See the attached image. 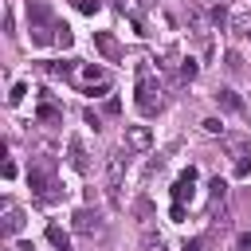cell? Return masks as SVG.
Returning <instances> with one entry per match:
<instances>
[{"mask_svg": "<svg viewBox=\"0 0 251 251\" xmlns=\"http://www.w3.org/2000/svg\"><path fill=\"white\" fill-rule=\"evenodd\" d=\"M133 94H137L133 102H137V110H141V114H157V110L165 106V98H161L165 90H161V82H157V75H153L149 59H141V63H137V90H133Z\"/></svg>", "mask_w": 251, "mask_h": 251, "instance_id": "1", "label": "cell"}, {"mask_svg": "<svg viewBox=\"0 0 251 251\" xmlns=\"http://www.w3.org/2000/svg\"><path fill=\"white\" fill-rule=\"evenodd\" d=\"M27 184H31V192L39 196V200H59L63 192H59V184L51 180V161H39V165H31L27 169Z\"/></svg>", "mask_w": 251, "mask_h": 251, "instance_id": "2", "label": "cell"}, {"mask_svg": "<svg viewBox=\"0 0 251 251\" xmlns=\"http://www.w3.org/2000/svg\"><path fill=\"white\" fill-rule=\"evenodd\" d=\"M126 169H129V149H114V153L106 157V188H110V200H114V204H122V200H118V188H122Z\"/></svg>", "mask_w": 251, "mask_h": 251, "instance_id": "3", "label": "cell"}, {"mask_svg": "<svg viewBox=\"0 0 251 251\" xmlns=\"http://www.w3.org/2000/svg\"><path fill=\"white\" fill-rule=\"evenodd\" d=\"M192 192H196V169H184V173L173 180V204L192 200Z\"/></svg>", "mask_w": 251, "mask_h": 251, "instance_id": "4", "label": "cell"}, {"mask_svg": "<svg viewBox=\"0 0 251 251\" xmlns=\"http://www.w3.org/2000/svg\"><path fill=\"white\" fill-rule=\"evenodd\" d=\"M71 227H75L78 235H94V231L102 227V220H98V212H94V208H78V212L71 216Z\"/></svg>", "mask_w": 251, "mask_h": 251, "instance_id": "5", "label": "cell"}, {"mask_svg": "<svg viewBox=\"0 0 251 251\" xmlns=\"http://www.w3.org/2000/svg\"><path fill=\"white\" fill-rule=\"evenodd\" d=\"M94 47H98V55H102L106 63H118V59H122V47H118V39H114L110 31H94Z\"/></svg>", "mask_w": 251, "mask_h": 251, "instance_id": "6", "label": "cell"}, {"mask_svg": "<svg viewBox=\"0 0 251 251\" xmlns=\"http://www.w3.org/2000/svg\"><path fill=\"white\" fill-rule=\"evenodd\" d=\"M212 98H216V106H220L224 114H243V110H247V106H243V98H239V94H235L231 86H220V90H216Z\"/></svg>", "mask_w": 251, "mask_h": 251, "instance_id": "7", "label": "cell"}, {"mask_svg": "<svg viewBox=\"0 0 251 251\" xmlns=\"http://www.w3.org/2000/svg\"><path fill=\"white\" fill-rule=\"evenodd\" d=\"M149 145H153L149 126H129L126 129V149H149Z\"/></svg>", "mask_w": 251, "mask_h": 251, "instance_id": "8", "label": "cell"}, {"mask_svg": "<svg viewBox=\"0 0 251 251\" xmlns=\"http://www.w3.org/2000/svg\"><path fill=\"white\" fill-rule=\"evenodd\" d=\"M67 157H71V165H75L78 173H86V169H90V157H86L82 137H71V141H67Z\"/></svg>", "mask_w": 251, "mask_h": 251, "instance_id": "9", "label": "cell"}, {"mask_svg": "<svg viewBox=\"0 0 251 251\" xmlns=\"http://www.w3.org/2000/svg\"><path fill=\"white\" fill-rule=\"evenodd\" d=\"M27 20H31V27H47V20H51L47 4H39V0H27Z\"/></svg>", "mask_w": 251, "mask_h": 251, "instance_id": "10", "label": "cell"}, {"mask_svg": "<svg viewBox=\"0 0 251 251\" xmlns=\"http://www.w3.org/2000/svg\"><path fill=\"white\" fill-rule=\"evenodd\" d=\"M20 227H24V212L12 208V204H4V235H16Z\"/></svg>", "mask_w": 251, "mask_h": 251, "instance_id": "11", "label": "cell"}, {"mask_svg": "<svg viewBox=\"0 0 251 251\" xmlns=\"http://www.w3.org/2000/svg\"><path fill=\"white\" fill-rule=\"evenodd\" d=\"M141 247H145V251H169L165 235H157L153 227H145V231H141Z\"/></svg>", "mask_w": 251, "mask_h": 251, "instance_id": "12", "label": "cell"}, {"mask_svg": "<svg viewBox=\"0 0 251 251\" xmlns=\"http://www.w3.org/2000/svg\"><path fill=\"white\" fill-rule=\"evenodd\" d=\"M231 176H239V180L251 176V153H235V161H231Z\"/></svg>", "mask_w": 251, "mask_h": 251, "instance_id": "13", "label": "cell"}, {"mask_svg": "<svg viewBox=\"0 0 251 251\" xmlns=\"http://www.w3.org/2000/svg\"><path fill=\"white\" fill-rule=\"evenodd\" d=\"M47 239H51V243H55L59 251H71V235H67V231L59 227V224H47Z\"/></svg>", "mask_w": 251, "mask_h": 251, "instance_id": "14", "label": "cell"}, {"mask_svg": "<svg viewBox=\"0 0 251 251\" xmlns=\"http://www.w3.org/2000/svg\"><path fill=\"white\" fill-rule=\"evenodd\" d=\"M133 216H137V220H141V224L149 227V216H153V204H149L145 196H137V200H133Z\"/></svg>", "mask_w": 251, "mask_h": 251, "instance_id": "15", "label": "cell"}, {"mask_svg": "<svg viewBox=\"0 0 251 251\" xmlns=\"http://www.w3.org/2000/svg\"><path fill=\"white\" fill-rule=\"evenodd\" d=\"M208 192H212V200L220 204V200L227 196V180H224V176H212V180H208Z\"/></svg>", "mask_w": 251, "mask_h": 251, "instance_id": "16", "label": "cell"}, {"mask_svg": "<svg viewBox=\"0 0 251 251\" xmlns=\"http://www.w3.org/2000/svg\"><path fill=\"white\" fill-rule=\"evenodd\" d=\"M55 43H59V47H71V43H75V31H71L67 24H55Z\"/></svg>", "mask_w": 251, "mask_h": 251, "instance_id": "17", "label": "cell"}, {"mask_svg": "<svg viewBox=\"0 0 251 251\" xmlns=\"http://www.w3.org/2000/svg\"><path fill=\"white\" fill-rule=\"evenodd\" d=\"M82 78H90V82H106V71H102L98 63H86V67H82Z\"/></svg>", "mask_w": 251, "mask_h": 251, "instance_id": "18", "label": "cell"}, {"mask_svg": "<svg viewBox=\"0 0 251 251\" xmlns=\"http://www.w3.org/2000/svg\"><path fill=\"white\" fill-rule=\"evenodd\" d=\"M39 122H63V110H55L51 102H43L39 106Z\"/></svg>", "mask_w": 251, "mask_h": 251, "instance_id": "19", "label": "cell"}, {"mask_svg": "<svg viewBox=\"0 0 251 251\" xmlns=\"http://www.w3.org/2000/svg\"><path fill=\"white\" fill-rule=\"evenodd\" d=\"M24 94H27V82H16V86L8 90V106H20V102H24Z\"/></svg>", "mask_w": 251, "mask_h": 251, "instance_id": "20", "label": "cell"}, {"mask_svg": "<svg viewBox=\"0 0 251 251\" xmlns=\"http://www.w3.org/2000/svg\"><path fill=\"white\" fill-rule=\"evenodd\" d=\"M51 39H55V35H51L47 27H31V43H35V47H43V43H51Z\"/></svg>", "mask_w": 251, "mask_h": 251, "instance_id": "21", "label": "cell"}, {"mask_svg": "<svg viewBox=\"0 0 251 251\" xmlns=\"http://www.w3.org/2000/svg\"><path fill=\"white\" fill-rule=\"evenodd\" d=\"M75 8L86 12V16H94V12H102V0H75Z\"/></svg>", "mask_w": 251, "mask_h": 251, "instance_id": "22", "label": "cell"}, {"mask_svg": "<svg viewBox=\"0 0 251 251\" xmlns=\"http://www.w3.org/2000/svg\"><path fill=\"white\" fill-rule=\"evenodd\" d=\"M196 75V59L188 55V59H180V78H192Z\"/></svg>", "mask_w": 251, "mask_h": 251, "instance_id": "23", "label": "cell"}, {"mask_svg": "<svg viewBox=\"0 0 251 251\" xmlns=\"http://www.w3.org/2000/svg\"><path fill=\"white\" fill-rule=\"evenodd\" d=\"M200 126H204V133H224V122L220 118H204Z\"/></svg>", "mask_w": 251, "mask_h": 251, "instance_id": "24", "label": "cell"}, {"mask_svg": "<svg viewBox=\"0 0 251 251\" xmlns=\"http://www.w3.org/2000/svg\"><path fill=\"white\" fill-rule=\"evenodd\" d=\"M235 251H251V231H239L235 235Z\"/></svg>", "mask_w": 251, "mask_h": 251, "instance_id": "25", "label": "cell"}, {"mask_svg": "<svg viewBox=\"0 0 251 251\" xmlns=\"http://www.w3.org/2000/svg\"><path fill=\"white\" fill-rule=\"evenodd\" d=\"M86 126H94V129H102V118H98L94 110H86Z\"/></svg>", "mask_w": 251, "mask_h": 251, "instance_id": "26", "label": "cell"}, {"mask_svg": "<svg viewBox=\"0 0 251 251\" xmlns=\"http://www.w3.org/2000/svg\"><path fill=\"white\" fill-rule=\"evenodd\" d=\"M0 173H4V180H12V176H16V165H12V161H4V165H0Z\"/></svg>", "mask_w": 251, "mask_h": 251, "instance_id": "27", "label": "cell"}, {"mask_svg": "<svg viewBox=\"0 0 251 251\" xmlns=\"http://www.w3.org/2000/svg\"><path fill=\"white\" fill-rule=\"evenodd\" d=\"M169 220H184V204H173L169 208Z\"/></svg>", "mask_w": 251, "mask_h": 251, "instance_id": "28", "label": "cell"}, {"mask_svg": "<svg viewBox=\"0 0 251 251\" xmlns=\"http://www.w3.org/2000/svg\"><path fill=\"white\" fill-rule=\"evenodd\" d=\"M184 251H204V239H184Z\"/></svg>", "mask_w": 251, "mask_h": 251, "instance_id": "29", "label": "cell"}, {"mask_svg": "<svg viewBox=\"0 0 251 251\" xmlns=\"http://www.w3.org/2000/svg\"><path fill=\"white\" fill-rule=\"evenodd\" d=\"M20 251H35V247H31V243H24V247H20Z\"/></svg>", "mask_w": 251, "mask_h": 251, "instance_id": "30", "label": "cell"}, {"mask_svg": "<svg viewBox=\"0 0 251 251\" xmlns=\"http://www.w3.org/2000/svg\"><path fill=\"white\" fill-rule=\"evenodd\" d=\"M216 4H224V8H227V4H231V0H216Z\"/></svg>", "mask_w": 251, "mask_h": 251, "instance_id": "31", "label": "cell"}]
</instances>
